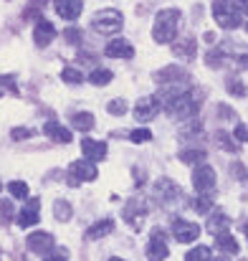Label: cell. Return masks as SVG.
<instances>
[{
    "mask_svg": "<svg viewBox=\"0 0 248 261\" xmlns=\"http://www.w3.org/2000/svg\"><path fill=\"white\" fill-rule=\"evenodd\" d=\"M172 236L180 241V244H190L200 236V226L192 223V221H185V218H175L172 221Z\"/></svg>",
    "mask_w": 248,
    "mask_h": 261,
    "instance_id": "cell-7",
    "label": "cell"
},
{
    "mask_svg": "<svg viewBox=\"0 0 248 261\" xmlns=\"http://www.w3.org/2000/svg\"><path fill=\"white\" fill-rule=\"evenodd\" d=\"M177 25H180V10L177 8H165L157 13L155 25H152V38L157 43H172L177 36Z\"/></svg>",
    "mask_w": 248,
    "mask_h": 261,
    "instance_id": "cell-1",
    "label": "cell"
},
{
    "mask_svg": "<svg viewBox=\"0 0 248 261\" xmlns=\"http://www.w3.org/2000/svg\"><path fill=\"white\" fill-rule=\"evenodd\" d=\"M28 5H31V10H41L43 5H48V0H28Z\"/></svg>",
    "mask_w": 248,
    "mask_h": 261,
    "instance_id": "cell-42",
    "label": "cell"
},
{
    "mask_svg": "<svg viewBox=\"0 0 248 261\" xmlns=\"http://www.w3.org/2000/svg\"><path fill=\"white\" fill-rule=\"evenodd\" d=\"M5 89L15 91V84H13V79H8V76H0V96L5 94Z\"/></svg>",
    "mask_w": 248,
    "mask_h": 261,
    "instance_id": "cell-40",
    "label": "cell"
},
{
    "mask_svg": "<svg viewBox=\"0 0 248 261\" xmlns=\"http://www.w3.org/2000/svg\"><path fill=\"white\" fill-rule=\"evenodd\" d=\"M10 137H13L15 142H20V140L33 137V129H28V127H15V129H10Z\"/></svg>",
    "mask_w": 248,
    "mask_h": 261,
    "instance_id": "cell-35",
    "label": "cell"
},
{
    "mask_svg": "<svg viewBox=\"0 0 248 261\" xmlns=\"http://www.w3.org/2000/svg\"><path fill=\"white\" fill-rule=\"evenodd\" d=\"M223 51H208V56H205V64L210 66V69H221L223 66Z\"/></svg>",
    "mask_w": 248,
    "mask_h": 261,
    "instance_id": "cell-33",
    "label": "cell"
},
{
    "mask_svg": "<svg viewBox=\"0 0 248 261\" xmlns=\"http://www.w3.org/2000/svg\"><path fill=\"white\" fill-rule=\"evenodd\" d=\"M160 109H162L160 96H145V99H140V101L134 104V117H137L140 122H150Z\"/></svg>",
    "mask_w": 248,
    "mask_h": 261,
    "instance_id": "cell-9",
    "label": "cell"
},
{
    "mask_svg": "<svg viewBox=\"0 0 248 261\" xmlns=\"http://www.w3.org/2000/svg\"><path fill=\"white\" fill-rule=\"evenodd\" d=\"M226 87H228V91H231V94H236V96H246V94H248L246 87H243V82H241L238 76H231V79L226 82Z\"/></svg>",
    "mask_w": 248,
    "mask_h": 261,
    "instance_id": "cell-32",
    "label": "cell"
},
{
    "mask_svg": "<svg viewBox=\"0 0 248 261\" xmlns=\"http://www.w3.org/2000/svg\"><path fill=\"white\" fill-rule=\"evenodd\" d=\"M84 10V0H56V13L64 20H76Z\"/></svg>",
    "mask_w": 248,
    "mask_h": 261,
    "instance_id": "cell-15",
    "label": "cell"
},
{
    "mask_svg": "<svg viewBox=\"0 0 248 261\" xmlns=\"http://www.w3.org/2000/svg\"><path fill=\"white\" fill-rule=\"evenodd\" d=\"M104 54H106L109 59H132V56H134V48H132L129 41H124V38H114V41L106 43Z\"/></svg>",
    "mask_w": 248,
    "mask_h": 261,
    "instance_id": "cell-11",
    "label": "cell"
},
{
    "mask_svg": "<svg viewBox=\"0 0 248 261\" xmlns=\"http://www.w3.org/2000/svg\"><path fill=\"white\" fill-rule=\"evenodd\" d=\"M198 198H200V200H198V203H195V208H198V211H200V213H205V211H208V208H210V198H208V195H203V193H200V195H198Z\"/></svg>",
    "mask_w": 248,
    "mask_h": 261,
    "instance_id": "cell-38",
    "label": "cell"
},
{
    "mask_svg": "<svg viewBox=\"0 0 248 261\" xmlns=\"http://www.w3.org/2000/svg\"><path fill=\"white\" fill-rule=\"evenodd\" d=\"M96 177H99V170L91 160H76L69 168V185H79L84 180H96Z\"/></svg>",
    "mask_w": 248,
    "mask_h": 261,
    "instance_id": "cell-6",
    "label": "cell"
},
{
    "mask_svg": "<svg viewBox=\"0 0 248 261\" xmlns=\"http://www.w3.org/2000/svg\"><path fill=\"white\" fill-rule=\"evenodd\" d=\"M64 36H66V41H69V43H79V41H81V33H79L76 28H69Z\"/></svg>",
    "mask_w": 248,
    "mask_h": 261,
    "instance_id": "cell-39",
    "label": "cell"
},
{
    "mask_svg": "<svg viewBox=\"0 0 248 261\" xmlns=\"http://www.w3.org/2000/svg\"><path fill=\"white\" fill-rule=\"evenodd\" d=\"M155 82L162 87V84H175V82H187V74L180 69V66H165L155 74Z\"/></svg>",
    "mask_w": 248,
    "mask_h": 261,
    "instance_id": "cell-18",
    "label": "cell"
},
{
    "mask_svg": "<svg viewBox=\"0 0 248 261\" xmlns=\"http://www.w3.org/2000/svg\"><path fill=\"white\" fill-rule=\"evenodd\" d=\"M213 18L221 28L226 31H236L243 20H241V10L233 0H215L213 3Z\"/></svg>",
    "mask_w": 248,
    "mask_h": 261,
    "instance_id": "cell-2",
    "label": "cell"
},
{
    "mask_svg": "<svg viewBox=\"0 0 248 261\" xmlns=\"http://www.w3.org/2000/svg\"><path fill=\"white\" fill-rule=\"evenodd\" d=\"M109 261H127V259H119V256H112Z\"/></svg>",
    "mask_w": 248,
    "mask_h": 261,
    "instance_id": "cell-46",
    "label": "cell"
},
{
    "mask_svg": "<svg viewBox=\"0 0 248 261\" xmlns=\"http://www.w3.org/2000/svg\"><path fill=\"white\" fill-rule=\"evenodd\" d=\"M236 140H238L241 145H243V142H248V129L243 127V124H238V127H236Z\"/></svg>",
    "mask_w": 248,
    "mask_h": 261,
    "instance_id": "cell-41",
    "label": "cell"
},
{
    "mask_svg": "<svg viewBox=\"0 0 248 261\" xmlns=\"http://www.w3.org/2000/svg\"><path fill=\"white\" fill-rule=\"evenodd\" d=\"M195 109H198V104H195V99H192V91L177 94L175 99L167 101V112H170L172 117H180V119H192Z\"/></svg>",
    "mask_w": 248,
    "mask_h": 261,
    "instance_id": "cell-4",
    "label": "cell"
},
{
    "mask_svg": "<svg viewBox=\"0 0 248 261\" xmlns=\"http://www.w3.org/2000/svg\"><path fill=\"white\" fill-rule=\"evenodd\" d=\"M215 244H218V249L223 251V254H231V256H236L238 251H241V246H238V241L228 233V231H223V233H215Z\"/></svg>",
    "mask_w": 248,
    "mask_h": 261,
    "instance_id": "cell-22",
    "label": "cell"
},
{
    "mask_svg": "<svg viewBox=\"0 0 248 261\" xmlns=\"http://www.w3.org/2000/svg\"><path fill=\"white\" fill-rule=\"evenodd\" d=\"M71 203H66V200H56L53 203V216L61 221V223H66V221H71Z\"/></svg>",
    "mask_w": 248,
    "mask_h": 261,
    "instance_id": "cell-28",
    "label": "cell"
},
{
    "mask_svg": "<svg viewBox=\"0 0 248 261\" xmlns=\"http://www.w3.org/2000/svg\"><path fill=\"white\" fill-rule=\"evenodd\" d=\"M81 152L86 160L96 163V160H104L106 158V142H96V140H81Z\"/></svg>",
    "mask_w": 248,
    "mask_h": 261,
    "instance_id": "cell-17",
    "label": "cell"
},
{
    "mask_svg": "<svg viewBox=\"0 0 248 261\" xmlns=\"http://www.w3.org/2000/svg\"><path fill=\"white\" fill-rule=\"evenodd\" d=\"M112 231H114V221H112V218H101V221H96L94 226L86 228V239H89V241H96V239L109 236Z\"/></svg>",
    "mask_w": 248,
    "mask_h": 261,
    "instance_id": "cell-20",
    "label": "cell"
},
{
    "mask_svg": "<svg viewBox=\"0 0 248 261\" xmlns=\"http://www.w3.org/2000/svg\"><path fill=\"white\" fill-rule=\"evenodd\" d=\"M46 261H66V256H64V254H59V256H51V259H46Z\"/></svg>",
    "mask_w": 248,
    "mask_h": 261,
    "instance_id": "cell-45",
    "label": "cell"
},
{
    "mask_svg": "<svg viewBox=\"0 0 248 261\" xmlns=\"http://www.w3.org/2000/svg\"><path fill=\"white\" fill-rule=\"evenodd\" d=\"M231 173H236V175H238V180H243V182H246V180H248L246 168H243L241 163H233V165H231Z\"/></svg>",
    "mask_w": 248,
    "mask_h": 261,
    "instance_id": "cell-37",
    "label": "cell"
},
{
    "mask_svg": "<svg viewBox=\"0 0 248 261\" xmlns=\"http://www.w3.org/2000/svg\"><path fill=\"white\" fill-rule=\"evenodd\" d=\"M228 226H231V218H228L223 211H215V213L208 218V228H210V233H223V231H228Z\"/></svg>",
    "mask_w": 248,
    "mask_h": 261,
    "instance_id": "cell-23",
    "label": "cell"
},
{
    "mask_svg": "<svg viewBox=\"0 0 248 261\" xmlns=\"http://www.w3.org/2000/svg\"><path fill=\"white\" fill-rule=\"evenodd\" d=\"M61 79H64L66 84H81L84 82L81 71H76V69H71V66H66V69L61 71Z\"/></svg>",
    "mask_w": 248,
    "mask_h": 261,
    "instance_id": "cell-31",
    "label": "cell"
},
{
    "mask_svg": "<svg viewBox=\"0 0 248 261\" xmlns=\"http://www.w3.org/2000/svg\"><path fill=\"white\" fill-rule=\"evenodd\" d=\"M25 244H28V249H31L33 254H41V256H43V254H48V251L53 249V236L38 231V233H31Z\"/></svg>",
    "mask_w": 248,
    "mask_h": 261,
    "instance_id": "cell-14",
    "label": "cell"
},
{
    "mask_svg": "<svg viewBox=\"0 0 248 261\" xmlns=\"http://www.w3.org/2000/svg\"><path fill=\"white\" fill-rule=\"evenodd\" d=\"M195 48H198L195 38H180V41H172V51H175V56H180V59H192V56H195Z\"/></svg>",
    "mask_w": 248,
    "mask_h": 261,
    "instance_id": "cell-21",
    "label": "cell"
},
{
    "mask_svg": "<svg viewBox=\"0 0 248 261\" xmlns=\"http://www.w3.org/2000/svg\"><path fill=\"white\" fill-rule=\"evenodd\" d=\"M192 185H195V190L198 193H203V195H208V193H213L215 190V170L210 168V165H198L195 170H192Z\"/></svg>",
    "mask_w": 248,
    "mask_h": 261,
    "instance_id": "cell-5",
    "label": "cell"
},
{
    "mask_svg": "<svg viewBox=\"0 0 248 261\" xmlns=\"http://www.w3.org/2000/svg\"><path fill=\"white\" fill-rule=\"evenodd\" d=\"M145 213H147V205H145L142 200H132V203H127V208H124V218H127V223H129L134 231L142 228Z\"/></svg>",
    "mask_w": 248,
    "mask_h": 261,
    "instance_id": "cell-12",
    "label": "cell"
},
{
    "mask_svg": "<svg viewBox=\"0 0 248 261\" xmlns=\"http://www.w3.org/2000/svg\"><path fill=\"white\" fill-rule=\"evenodd\" d=\"M205 41H208V43H215V33L208 31V33H205Z\"/></svg>",
    "mask_w": 248,
    "mask_h": 261,
    "instance_id": "cell-44",
    "label": "cell"
},
{
    "mask_svg": "<svg viewBox=\"0 0 248 261\" xmlns=\"http://www.w3.org/2000/svg\"><path fill=\"white\" fill-rule=\"evenodd\" d=\"M112 76H114V74H112L109 69H94V71L89 74V82H91L94 87H106V84L112 82Z\"/></svg>",
    "mask_w": 248,
    "mask_h": 261,
    "instance_id": "cell-27",
    "label": "cell"
},
{
    "mask_svg": "<svg viewBox=\"0 0 248 261\" xmlns=\"http://www.w3.org/2000/svg\"><path fill=\"white\" fill-rule=\"evenodd\" d=\"M38 198H31L25 205H23V211L18 213V226L20 228H31V226H36L41 218H38Z\"/></svg>",
    "mask_w": 248,
    "mask_h": 261,
    "instance_id": "cell-13",
    "label": "cell"
},
{
    "mask_svg": "<svg viewBox=\"0 0 248 261\" xmlns=\"http://www.w3.org/2000/svg\"><path fill=\"white\" fill-rule=\"evenodd\" d=\"M43 135L51 137L53 142H61V145L71 142V132H69L64 124H59V122H46V124H43Z\"/></svg>",
    "mask_w": 248,
    "mask_h": 261,
    "instance_id": "cell-19",
    "label": "cell"
},
{
    "mask_svg": "<svg viewBox=\"0 0 248 261\" xmlns=\"http://www.w3.org/2000/svg\"><path fill=\"white\" fill-rule=\"evenodd\" d=\"M8 193H10L13 198H28V185H25L23 180H13V182L8 185Z\"/></svg>",
    "mask_w": 248,
    "mask_h": 261,
    "instance_id": "cell-30",
    "label": "cell"
},
{
    "mask_svg": "<svg viewBox=\"0 0 248 261\" xmlns=\"http://www.w3.org/2000/svg\"><path fill=\"white\" fill-rule=\"evenodd\" d=\"M53 38H56V28H53V23H48V20H38L36 28H33V41H36V46H38V48H46Z\"/></svg>",
    "mask_w": 248,
    "mask_h": 261,
    "instance_id": "cell-10",
    "label": "cell"
},
{
    "mask_svg": "<svg viewBox=\"0 0 248 261\" xmlns=\"http://www.w3.org/2000/svg\"><path fill=\"white\" fill-rule=\"evenodd\" d=\"M0 190H3V185H0Z\"/></svg>",
    "mask_w": 248,
    "mask_h": 261,
    "instance_id": "cell-49",
    "label": "cell"
},
{
    "mask_svg": "<svg viewBox=\"0 0 248 261\" xmlns=\"http://www.w3.org/2000/svg\"><path fill=\"white\" fill-rule=\"evenodd\" d=\"M152 193H155V198H157L162 205H172V203H177V198L182 195V193H180V188H177L172 180H167V177H160V180L155 182Z\"/></svg>",
    "mask_w": 248,
    "mask_h": 261,
    "instance_id": "cell-8",
    "label": "cell"
},
{
    "mask_svg": "<svg viewBox=\"0 0 248 261\" xmlns=\"http://www.w3.org/2000/svg\"><path fill=\"white\" fill-rule=\"evenodd\" d=\"M210 259H213V254H210L208 246H195V249L187 251V256H185V261H210Z\"/></svg>",
    "mask_w": 248,
    "mask_h": 261,
    "instance_id": "cell-29",
    "label": "cell"
},
{
    "mask_svg": "<svg viewBox=\"0 0 248 261\" xmlns=\"http://www.w3.org/2000/svg\"><path fill=\"white\" fill-rule=\"evenodd\" d=\"M205 150H182L180 152V160L185 163V165H203L205 163Z\"/></svg>",
    "mask_w": 248,
    "mask_h": 261,
    "instance_id": "cell-26",
    "label": "cell"
},
{
    "mask_svg": "<svg viewBox=\"0 0 248 261\" xmlns=\"http://www.w3.org/2000/svg\"><path fill=\"white\" fill-rule=\"evenodd\" d=\"M236 5H238V10L248 13V0H236Z\"/></svg>",
    "mask_w": 248,
    "mask_h": 261,
    "instance_id": "cell-43",
    "label": "cell"
},
{
    "mask_svg": "<svg viewBox=\"0 0 248 261\" xmlns=\"http://www.w3.org/2000/svg\"><path fill=\"white\" fill-rule=\"evenodd\" d=\"M106 112H109V114H117V117H122V114L127 112V101H124V99H112V101L106 104Z\"/></svg>",
    "mask_w": 248,
    "mask_h": 261,
    "instance_id": "cell-34",
    "label": "cell"
},
{
    "mask_svg": "<svg viewBox=\"0 0 248 261\" xmlns=\"http://www.w3.org/2000/svg\"><path fill=\"white\" fill-rule=\"evenodd\" d=\"M243 233H246V239H248V223H246V226H243Z\"/></svg>",
    "mask_w": 248,
    "mask_h": 261,
    "instance_id": "cell-47",
    "label": "cell"
},
{
    "mask_svg": "<svg viewBox=\"0 0 248 261\" xmlns=\"http://www.w3.org/2000/svg\"><path fill=\"white\" fill-rule=\"evenodd\" d=\"M213 140H215V145H218V147H223L226 152H238V147H241V142H238V140H233L228 132H215V137H213Z\"/></svg>",
    "mask_w": 248,
    "mask_h": 261,
    "instance_id": "cell-24",
    "label": "cell"
},
{
    "mask_svg": "<svg viewBox=\"0 0 248 261\" xmlns=\"http://www.w3.org/2000/svg\"><path fill=\"white\" fill-rule=\"evenodd\" d=\"M129 140H132V142H137V145H142V142L152 140V132H150V129H134V132L129 135Z\"/></svg>",
    "mask_w": 248,
    "mask_h": 261,
    "instance_id": "cell-36",
    "label": "cell"
},
{
    "mask_svg": "<svg viewBox=\"0 0 248 261\" xmlns=\"http://www.w3.org/2000/svg\"><path fill=\"white\" fill-rule=\"evenodd\" d=\"M124 25L122 20V13L119 10H99L94 18H91V28L96 33H104V36H112V33H119Z\"/></svg>",
    "mask_w": 248,
    "mask_h": 261,
    "instance_id": "cell-3",
    "label": "cell"
},
{
    "mask_svg": "<svg viewBox=\"0 0 248 261\" xmlns=\"http://www.w3.org/2000/svg\"><path fill=\"white\" fill-rule=\"evenodd\" d=\"M147 259L150 261H165L167 259V244H165L162 231H155V233H152V241H150V246H147Z\"/></svg>",
    "mask_w": 248,
    "mask_h": 261,
    "instance_id": "cell-16",
    "label": "cell"
},
{
    "mask_svg": "<svg viewBox=\"0 0 248 261\" xmlns=\"http://www.w3.org/2000/svg\"><path fill=\"white\" fill-rule=\"evenodd\" d=\"M71 124H74L79 132H89V129L94 127V114H91V112H76V114L71 117Z\"/></svg>",
    "mask_w": 248,
    "mask_h": 261,
    "instance_id": "cell-25",
    "label": "cell"
},
{
    "mask_svg": "<svg viewBox=\"0 0 248 261\" xmlns=\"http://www.w3.org/2000/svg\"><path fill=\"white\" fill-rule=\"evenodd\" d=\"M246 31H248V23H246Z\"/></svg>",
    "mask_w": 248,
    "mask_h": 261,
    "instance_id": "cell-48",
    "label": "cell"
}]
</instances>
